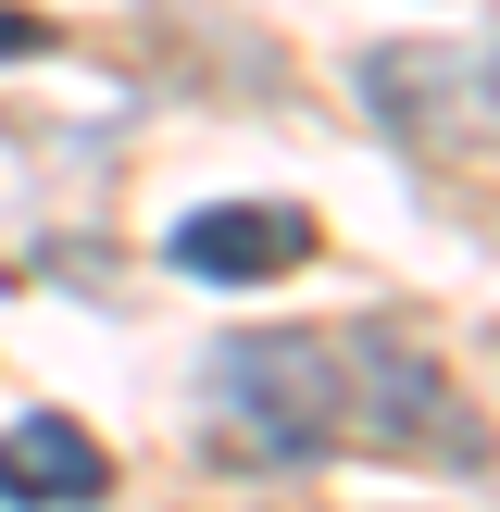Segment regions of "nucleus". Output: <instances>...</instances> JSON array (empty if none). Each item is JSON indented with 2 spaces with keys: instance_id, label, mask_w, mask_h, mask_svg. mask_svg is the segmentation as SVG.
I'll return each instance as SVG.
<instances>
[{
  "instance_id": "nucleus-1",
  "label": "nucleus",
  "mask_w": 500,
  "mask_h": 512,
  "mask_svg": "<svg viewBox=\"0 0 500 512\" xmlns=\"http://www.w3.org/2000/svg\"><path fill=\"white\" fill-rule=\"evenodd\" d=\"M213 413L250 463H325L338 425V338L325 325H250L213 350Z\"/></svg>"
},
{
  "instance_id": "nucleus-2",
  "label": "nucleus",
  "mask_w": 500,
  "mask_h": 512,
  "mask_svg": "<svg viewBox=\"0 0 500 512\" xmlns=\"http://www.w3.org/2000/svg\"><path fill=\"white\" fill-rule=\"evenodd\" d=\"M338 425L363 450H413V463H475V400L450 388V363L438 350H413V338H388V325H350L338 338Z\"/></svg>"
},
{
  "instance_id": "nucleus-3",
  "label": "nucleus",
  "mask_w": 500,
  "mask_h": 512,
  "mask_svg": "<svg viewBox=\"0 0 500 512\" xmlns=\"http://www.w3.org/2000/svg\"><path fill=\"white\" fill-rule=\"evenodd\" d=\"M363 100L413 150H488V63L475 50H363Z\"/></svg>"
},
{
  "instance_id": "nucleus-4",
  "label": "nucleus",
  "mask_w": 500,
  "mask_h": 512,
  "mask_svg": "<svg viewBox=\"0 0 500 512\" xmlns=\"http://www.w3.org/2000/svg\"><path fill=\"white\" fill-rule=\"evenodd\" d=\"M100 488H113V463H100L88 425H63V413L0 425V512H100Z\"/></svg>"
},
{
  "instance_id": "nucleus-5",
  "label": "nucleus",
  "mask_w": 500,
  "mask_h": 512,
  "mask_svg": "<svg viewBox=\"0 0 500 512\" xmlns=\"http://www.w3.org/2000/svg\"><path fill=\"white\" fill-rule=\"evenodd\" d=\"M175 263H188V275H225V288L288 275V263H313V213H288V200H213V213L175 225Z\"/></svg>"
},
{
  "instance_id": "nucleus-6",
  "label": "nucleus",
  "mask_w": 500,
  "mask_h": 512,
  "mask_svg": "<svg viewBox=\"0 0 500 512\" xmlns=\"http://www.w3.org/2000/svg\"><path fill=\"white\" fill-rule=\"evenodd\" d=\"M38 38H50L38 13H0V63H25V50H38Z\"/></svg>"
}]
</instances>
